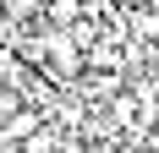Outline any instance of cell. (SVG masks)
<instances>
[{
	"label": "cell",
	"mask_w": 159,
	"mask_h": 153,
	"mask_svg": "<svg viewBox=\"0 0 159 153\" xmlns=\"http://www.w3.org/2000/svg\"><path fill=\"white\" fill-rule=\"evenodd\" d=\"M55 153H88V142H82V137H66V142H61Z\"/></svg>",
	"instance_id": "cell-1"
}]
</instances>
